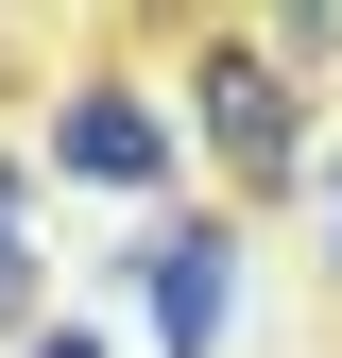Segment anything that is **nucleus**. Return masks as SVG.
Returning <instances> with one entry per match:
<instances>
[{
    "mask_svg": "<svg viewBox=\"0 0 342 358\" xmlns=\"http://www.w3.org/2000/svg\"><path fill=\"white\" fill-rule=\"evenodd\" d=\"M34 358H103V341H86V324H52V341H34Z\"/></svg>",
    "mask_w": 342,
    "mask_h": 358,
    "instance_id": "obj_5",
    "label": "nucleus"
},
{
    "mask_svg": "<svg viewBox=\"0 0 342 358\" xmlns=\"http://www.w3.org/2000/svg\"><path fill=\"white\" fill-rule=\"evenodd\" d=\"M52 154L86 171V188H154V171H171V120L137 103V85H86V103L52 120Z\"/></svg>",
    "mask_w": 342,
    "mask_h": 358,
    "instance_id": "obj_2",
    "label": "nucleus"
},
{
    "mask_svg": "<svg viewBox=\"0 0 342 358\" xmlns=\"http://www.w3.org/2000/svg\"><path fill=\"white\" fill-rule=\"evenodd\" d=\"M205 137H223L240 171H291V154H308V137H291V85L256 52H205Z\"/></svg>",
    "mask_w": 342,
    "mask_h": 358,
    "instance_id": "obj_3",
    "label": "nucleus"
},
{
    "mask_svg": "<svg viewBox=\"0 0 342 358\" xmlns=\"http://www.w3.org/2000/svg\"><path fill=\"white\" fill-rule=\"evenodd\" d=\"M325 205H342V171H325Z\"/></svg>",
    "mask_w": 342,
    "mask_h": 358,
    "instance_id": "obj_6",
    "label": "nucleus"
},
{
    "mask_svg": "<svg viewBox=\"0 0 342 358\" xmlns=\"http://www.w3.org/2000/svg\"><path fill=\"white\" fill-rule=\"evenodd\" d=\"M0 290H18V171H0Z\"/></svg>",
    "mask_w": 342,
    "mask_h": 358,
    "instance_id": "obj_4",
    "label": "nucleus"
},
{
    "mask_svg": "<svg viewBox=\"0 0 342 358\" xmlns=\"http://www.w3.org/2000/svg\"><path fill=\"white\" fill-rule=\"evenodd\" d=\"M137 290H154V341L171 358H223V324H240V239H223V222L137 239Z\"/></svg>",
    "mask_w": 342,
    "mask_h": 358,
    "instance_id": "obj_1",
    "label": "nucleus"
}]
</instances>
